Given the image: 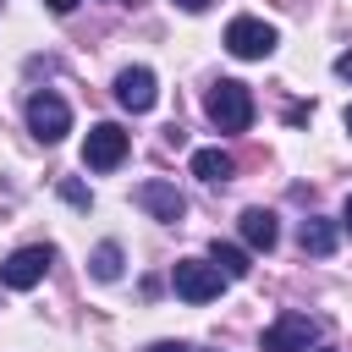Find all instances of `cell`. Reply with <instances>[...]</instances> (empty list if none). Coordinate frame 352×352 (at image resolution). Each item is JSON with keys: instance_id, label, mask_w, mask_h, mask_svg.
I'll return each mask as SVG.
<instances>
[{"instance_id": "10", "label": "cell", "mask_w": 352, "mask_h": 352, "mask_svg": "<svg viewBox=\"0 0 352 352\" xmlns=\"http://www.w3.org/2000/svg\"><path fill=\"white\" fill-rule=\"evenodd\" d=\"M275 236H280V226H275V214H270V209H242V242H248V248L270 253V248H275Z\"/></svg>"}, {"instance_id": "7", "label": "cell", "mask_w": 352, "mask_h": 352, "mask_svg": "<svg viewBox=\"0 0 352 352\" xmlns=\"http://www.w3.org/2000/svg\"><path fill=\"white\" fill-rule=\"evenodd\" d=\"M154 99H160V82H154L148 66H126V72L116 77V104H121V110L143 116V110H154Z\"/></svg>"}, {"instance_id": "13", "label": "cell", "mask_w": 352, "mask_h": 352, "mask_svg": "<svg viewBox=\"0 0 352 352\" xmlns=\"http://www.w3.org/2000/svg\"><path fill=\"white\" fill-rule=\"evenodd\" d=\"M209 264H214L226 280H242V275L253 270V264H248V253H242V248H231V242H214V248H209Z\"/></svg>"}, {"instance_id": "11", "label": "cell", "mask_w": 352, "mask_h": 352, "mask_svg": "<svg viewBox=\"0 0 352 352\" xmlns=\"http://www.w3.org/2000/svg\"><path fill=\"white\" fill-rule=\"evenodd\" d=\"M297 242H302V253L324 258V253L336 248V226H330V220H302V226H297Z\"/></svg>"}, {"instance_id": "20", "label": "cell", "mask_w": 352, "mask_h": 352, "mask_svg": "<svg viewBox=\"0 0 352 352\" xmlns=\"http://www.w3.org/2000/svg\"><path fill=\"white\" fill-rule=\"evenodd\" d=\"M346 132H352V104H346Z\"/></svg>"}, {"instance_id": "1", "label": "cell", "mask_w": 352, "mask_h": 352, "mask_svg": "<svg viewBox=\"0 0 352 352\" xmlns=\"http://www.w3.org/2000/svg\"><path fill=\"white\" fill-rule=\"evenodd\" d=\"M204 110H209V121H214L220 132H248V126H253V94H248V82H236V77H220V82L209 88Z\"/></svg>"}, {"instance_id": "16", "label": "cell", "mask_w": 352, "mask_h": 352, "mask_svg": "<svg viewBox=\"0 0 352 352\" xmlns=\"http://www.w3.org/2000/svg\"><path fill=\"white\" fill-rule=\"evenodd\" d=\"M170 6H182V11H209L214 0H170Z\"/></svg>"}, {"instance_id": "14", "label": "cell", "mask_w": 352, "mask_h": 352, "mask_svg": "<svg viewBox=\"0 0 352 352\" xmlns=\"http://www.w3.org/2000/svg\"><path fill=\"white\" fill-rule=\"evenodd\" d=\"M88 270H94V280H116L121 275V248L116 242H99L94 258H88Z\"/></svg>"}, {"instance_id": "4", "label": "cell", "mask_w": 352, "mask_h": 352, "mask_svg": "<svg viewBox=\"0 0 352 352\" xmlns=\"http://www.w3.org/2000/svg\"><path fill=\"white\" fill-rule=\"evenodd\" d=\"M28 126H33L38 143H60V138L72 132L66 99H60V94H33V99H28Z\"/></svg>"}, {"instance_id": "5", "label": "cell", "mask_w": 352, "mask_h": 352, "mask_svg": "<svg viewBox=\"0 0 352 352\" xmlns=\"http://www.w3.org/2000/svg\"><path fill=\"white\" fill-rule=\"evenodd\" d=\"M226 50H231L236 60H264V55L275 50V28L258 22V16H236V22L226 28Z\"/></svg>"}, {"instance_id": "3", "label": "cell", "mask_w": 352, "mask_h": 352, "mask_svg": "<svg viewBox=\"0 0 352 352\" xmlns=\"http://www.w3.org/2000/svg\"><path fill=\"white\" fill-rule=\"evenodd\" d=\"M170 286H176V297H182V302H209V297H220L226 275H220L214 264H204V258H176Z\"/></svg>"}, {"instance_id": "18", "label": "cell", "mask_w": 352, "mask_h": 352, "mask_svg": "<svg viewBox=\"0 0 352 352\" xmlns=\"http://www.w3.org/2000/svg\"><path fill=\"white\" fill-rule=\"evenodd\" d=\"M148 352H187V346H182V341H154Z\"/></svg>"}, {"instance_id": "17", "label": "cell", "mask_w": 352, "mask_h": 352, "mask_svg": "<svg viewBox=\"0 0 352 352\" xmlns=\"http://www.w3.org/2000/svg\"><path fill=\"white\" fill-rule=\"evenodd\" d=\"M44 6H50V11H55V16H66V11H72V6H77V0H44Z\"/></svg>"}, {"instance_id": "6", "label": "cell", "mask_w": 352, "mask_h": 352, "mask_svg": "<svg viewBox=\"0 0 352 352\" xmlns=\"http://www.w3.org/2000/svg\"><path fill=\"white\" fill-rule=\"evenodd\" d=\"M314 341H319V319H308V314H280L264 330V352H308Z\"/></svg>"}, {"instance_id": "9", "label": "cell", "mask_w": 352, "mask_h": 352, "mask_svg": "<svg viewBox=\"0 0 352 352\" xmlns=\"http://www.w3.org/2000/svg\"><path fill=\"white\" fill-rule=\"evenodd\" d=\"M50 275V248H16L6 264H0V280L11 286V292H28V286H38Z\"/></svg>"}, {"instance_id": "8", "label": "cell", "mask_w": 352, "mask_h": 352, "mask_svg": "<svg viewBox=\"0 0 352 352\" xmlns=\"http://www.w3.org/2000/svg\"><path fill=\"white\" fill-rule=\"evenodd\" d=\"M132 204H138V209H148V214H154V220H165V226H176V220L187 214V198H182L170 182H160V176H154V182H138Z\"/></svg>"}, {"instance_id": "2", "label": "cell", "mask_w": 352, "mask_h": 352, "mask_svg": "<svg viewBox=\"0 0 352 352\" xmlns=\"http://www.w3.org/2000/svg\"><path fill=\"white\" fill-rule=\"evenodd\" d=\"M126 148H132V138H126L116 121H99V126H88V138H82V165H88V170H116V165L126 160Z\"/></svg>"}, {"instance_id": "12", "label": "cell", "mask_w": 352, "mask_h": 352, "mask_svg": "<svg viewBox=\"0 0 352 352\" xmlns=\"http://www.w3.org/2000/svg\"><path fill=\"white\" fill-rule=\"evenodd\" d=\"M192 176L198 182H226L231 176V154L226 148H198L192 154Z\"/></svg>"}, {"instance_id": "15", "label": "cell", "mask_w": 352, "mask_h": 352, "mask_svg": "<svg viewBox=\"0 0 352 352\" xmlns=\"http://www.w3.org/2000/svg\"><path fill=\"white\" fill-rule=\"evenodd\" d=\"M336 77H341V82H352V50H346V55H336Z\"/></svg>"}, {"instance_id": "19", "label": "cell", "mask_w": 352, "mask_h": 352, "mask_svg": "<svg viewBox=\"0 0 352 352\" xmlns=\"http://www.w3.org/2000/svg\"><path fill=\"white\" fill-rule=\"evenodd\" d=\"M341 226H346V236H352V198L341 204Z\"/></svg>"}]
</instances>
